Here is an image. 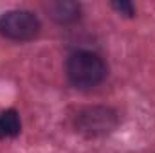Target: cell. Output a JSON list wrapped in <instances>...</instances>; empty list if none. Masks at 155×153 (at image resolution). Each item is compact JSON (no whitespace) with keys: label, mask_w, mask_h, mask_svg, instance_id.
<instances>
[{"label":"cell","mask_w":155,"mask_h":153,"mask_svg":"<svg viewBox=\"0 0 155 153\" xmlns=\"http://www.w3.org/2000/svg\"><path fill=\"white\" fill-rule=\"evenodd\" d=\"M65 70L69 81L79 86L88 88L99 85L107 77V65L103 58L92 50H76L67 58Z\"/></svg>","instance_id":"cell-1"},{"label":"cell","mask_w":155,"mask_h":153,"mask_svg":"<svg viewBox=\"0 0 155 153\" xmlns=\"http://www.w3.org/2000/svg\"><path fill=\"white\" fill-rule=\"evenodd\" d=\"M41 29L38 16L25 9H15L0 15V34L13 41H29Z\"/></svg>","instance_id":"cell-2"},{"label":"cell","mask_w":155,"mask_h":153,"mask_svg":"<svg viewBox=\"0 0 155 153\" xmlns=\"http://www.w3.org/2000/svg\"><path fill=\"white\" fill-rule=\"evenodd\" d=\"M117 126V115L107 106H87L76 115V130L85 137H105Z\"/></svg>","instance_id":"cell-3"},{"label":"cell","mask_w":155,"mask_h":153,"mask_svg":"<svg viewBox=\"0 0 155 153\" xmlns=\"http://www.w3.org/2000/svg\"><path fill=\"white\" fill-rule=\"evenodd\" d=\"M49 16L58 24H71L79 18V5L71 0H56L45 5Z\"/></svg>","instance_id":"cell-4"},{"label":"cell","mask_w":155,"mask_h":153,"mask_svg":"<svg viewBox=\"0 0 155 153\" xmlns=\"http://www.w3.org/2000/svg\"><path fill=\"white\" fill-rule=\"evenodd\" d=\"M22 132L20 115L16 110H2L0 112V139H11L16 137Z\"/></svg>","instance_id":"cell-5"},{"label":"cell","mask_w":155,"mask_h":153,"mask_svg":"<svg viewBox=\"0 0 155 153\" xmlns=\"http://www.w3.org/2000/svg\"><path fill=\"white\" fill-rule=\"evenodd\" d=\"M112 7L116 9L117 13L124 15V16H134V13H135L134 5H132L130 2H124V0H121V2H112Z\"/></svg>","instance_id":"cell-6"}]
</instances>
